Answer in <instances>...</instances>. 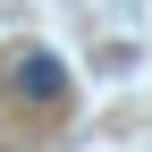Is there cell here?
<instances>
[{"label":"cell","mask_w":152,"mask_h":152,"mask_svg":"<svg viewBox=\"0 0 152 152\" xmlns=\"http://www.w3.org/2000/svg\"><path fill=\"white\" fill-rule=\"evenodd\" d=\"M9 85L26 93V102H59V93H68V68L51 59V51H17V59H9Z\"/></svg>","instance_id":"6da1fadb"}]
</instances>
